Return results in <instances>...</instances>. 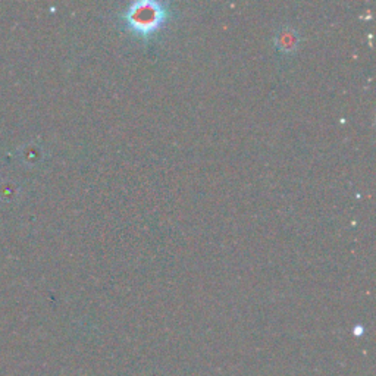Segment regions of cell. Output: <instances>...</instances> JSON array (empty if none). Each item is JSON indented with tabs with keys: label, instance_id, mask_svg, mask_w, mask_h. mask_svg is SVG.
I'll list each match as a JSON object with an SVG mask.
<instances>
[{
	"label": "cell",
	"instance_id": "obj_1",
	"mask_svg": "<svg viewBox=\"0 0 376 376\" xmlns=\"http://www.w3.org/2000/svg\"><path fill=\"white\" fill-rule=\"evenodd\" d=\"M170 10L168 3L152 2H134L128 5L122 12L124 25L130 33L142 40H148L156 36L168 23Z\"/></svg>",
	"mask_w": 376,
	"mask_h": 376
},
{
	"label": "cell",
	"instance_id": "obj_2",
	"mask_svg": "<svg viewBox=\"0 0 376 376\" xmlns=\"http://www.w3.org/2000/svg\"><path fill=\"white\" fill-rule=\"evenodd\" d=\"M297 41H298V37L293 30H284L283 33L276 37V46L278 49H281L285 53L293 52L297 47Z\"/></svg>",
	"mask_w": 376,
	"mask_h": 376
}]
</instances>
